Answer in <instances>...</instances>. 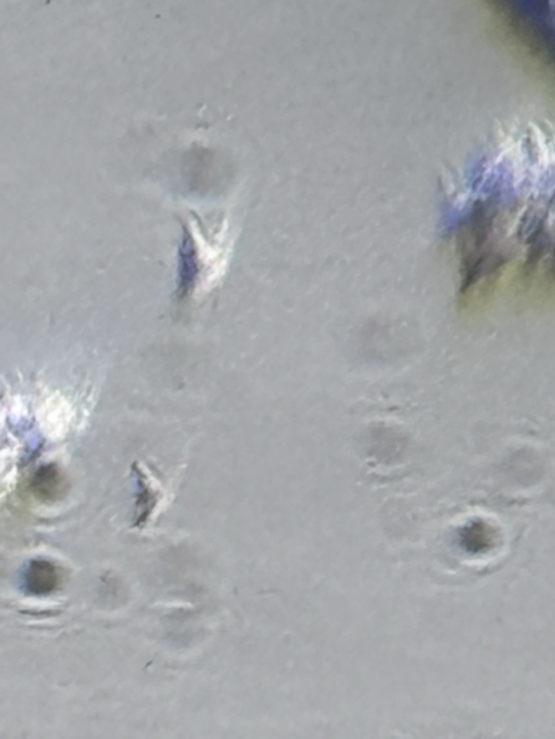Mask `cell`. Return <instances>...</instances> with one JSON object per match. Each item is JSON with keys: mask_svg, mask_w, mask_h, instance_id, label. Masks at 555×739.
<instances>
[{"mask_svg": "<svg viewBox=\"0 0 555 739\" xmlns=\"http://www.w3.org/2000/svg\"><path fill=\"white\" fill-rule=\"evenodd\" d=\"M60 585L57 566L48 561H34L25 572V589L32 595H48Z\"/></svg>", "mask_w": 555, "mask_h": 739, "instance_id": "obj_1", "label": "cell"}, {"mask_svg": "<svg viewBox=\"0 0 555 739\" xmlns=\"http://www.w3.org/2000/svg\"><path fill=\"white\" fill-rule=\"evenodd\" d=\"M65 489L67 482L57 466H42L32 478V493L41 501L57 500L58 497L64 494Z\"/></svg>", "mask_w": 555, "mask_h": 739, "instance_id": "obj_2", "label": "cell"}]
</instances>
